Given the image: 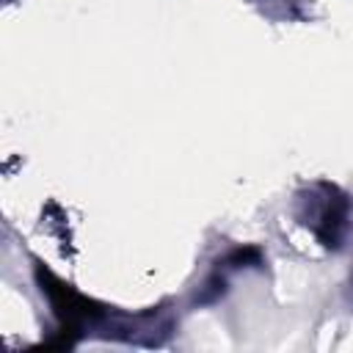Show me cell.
I'll list each match as a JSON object with an SVG mask.
<instances>
[{
	"instance_id": "cell-1",
	"label": "cell",
	"mask_w": 353,
	"mask_h": 353,
	"mask_svg": "<svg viewBox=\"0 0 353 353\" xmlns=\"http://www.w3.org/2000/svg\"><path fill=\"white\" fill-rule=\"evenodd\" d=\"M36 281H39L41 292L50 298L55 317H58L61 325H66V328L80 331L83 320H91V317H97V314L102 312L97 301H91L88 295L77 292L72 284H66L63 279H58V276H55L50 268H44V265H36Z\"/></svg>"
},
{
	"instance_id": "cell-2",
	"label": "cell",
	"mask_w": 353,
	"mask_h": 353,
	"mask_svg": "<svg viewBox=\"0 0 353 353\" xmlns=\"http://www.w3.org/2000/svg\"><path fill=\"white\" fill-rule=\"evenodd\" d=\"M325 188V201L320 207V215H317V237L323 245L334 248L339 243V234L345 229V218H347V201L345 196L334 188V185H323Z\"/></svg>"
},
{
	"instance_id": "cell-3",
	"label": "cell",
	"mask_w": 353,
	"mask_h": 353,
	"mask_svg": "<svg viewBox=\"0 0 353 353\" xmlns=\"http://www.w3.org/2000/svg\"><path fill=\"white\" fill-rule=\"evenodd\" d=\"M229 262H234V265H245V262H259V251H256V248H240V251H234V254L229 256Z\"/></svg>"
}]
</instances>
